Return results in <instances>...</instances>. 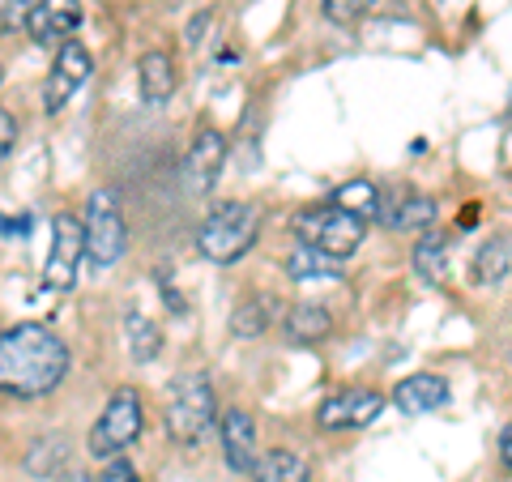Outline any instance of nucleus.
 Returning a JSON list of instances; mask_svg holds the SVG:
<instances>
[{
    "label": "nucleus",
    "instance_id": "nucleus-1",
    "mask_svg": "<svg viewBox=\"0 0 512 482\" xmlns=\"http://www.w3.org/2000/svg\"><path fill=\"white\" fill-rule=\"evenodd\" d=\"M69 376V346L47 325H13L0 337V389L9 397H43Z\"/></svg>",
    "mask_w": 512,
    "mask_h": 482
},
{
    "label": "nucleus",
    "instance_id": "nucleus-2",
    "mask_svg": "<svg viewBox=\"0 0 512 482\" xmlns=\"http://www.w3.org/2000/svg\"><path fill=\"white\" fill-rule=\"evenodd\" d=\"M256 235H261V210L252 201H227L201 222L197 231V248L205 261L214 265H231L239 256H248Z\"/></svg>",
    "mask_w": 512,
    "mask_h": 482
},
{
    "label": "nucleus",
    "instance_id": "nucleus-3",
    "mask_svg": "<svg viewBox=\"0 0 512 482\" xmlns=\"http://www.w3.org/2000/svg\"><path fill=\"white\" fill-rule=\"evenodd\" d=\"M167 436L175 444H197L205 431L218 423V401H214V384L205 372H184L171 380L167 389Z\"/></svg>",
    "mask_w": 512,
    "mask_h": 482
},
{
    "label": "nucleus",
    "instance_id": "nucleus-4",
    "mask_svg": "<svg viewBox=\"0 0 512 482\" xmlns=\"http://www.w3.org/2000/svg\"><path fill=\"white\" fill-rule=\"evenodd\" d=\"M291 231L299 244H308L316 252L333 256V261H346V256H355L363 235H367V218L342 210L338 201L329 205H312V210H299L291 218Z\"/></svg>",
    "mask_w": 512,
    "mask_h": 482
},
{
    "label": "nucleus",
    "instance_id": "nucleus-5",
    "mask_svg": "<svg viewBox=\"0 0 512 482\" xmlns=\"http://www.w3.org/2000/svg\"><path fill=\"white\" fill-rule=\"evenodd\" d=\"M141 427H146V410H141V393L137 389H116L107 397V406L99 414V423L90 427V457L99 461H116V453H124L128 444L141 436Z\"/></svg>",
    "mask_w": 512,
    "mask_h": 482
},
{
    "label": "nucleus",
    "instance_id": "nucleus-6",
    "mask_svg": "<svg viewBox=\"0 0 512 482\" xmlns=\"http://www.w3.org/2000/svg\"><path fill=\"white\" fill-rule=\"evenodd\" d=\"M128 248V222L120 210V197L111 188L90 192L86 201V252L99 269H111Z\"/></svg>",
    "mask_w": 512,
    "mask_h": 482
},
{
    "label": "nucleus",
    "instance_id": "nucleus-7",
    "mask_svg": "<svg viewBox=\"0 0 512 482\" xmlns=\"http://www.w3.org/2000/svg\"><path fill=\"white\" fill-rule=\"evenodd\" d=\"M86 252V222H77L73 214H60L56 227H52V248H47V261H43V291H69L77 282V265H82Z\"/></svg>",
    "mask_w": 512,
    "mask_h": 482
},
{
    "label": "nucleus",
    "instance_id": "nucleus-8",
    "mask_svg": "<svg viewBox=\"0 0 512 482\" xmlns=\"http://www.w3.org/2000/svg\"><path fill=\"white\" fill-rule=\"evenodd\" d=\"M90 73H94V56L86 52V43L69 39L60 47L56 64H52V77L43 82V111H47V116L64 111V103H69L73 94L90 82Z\"/></svg>",
    "mask_w": 512,
    "mask_h": 482
},
{
    "label": "nucleus",
    "instance_id": "nucleus-9",
    "mask_svg": "<svg viewBox=\"0 0 512 482\" xmlns=\"http://www.w3.org/2000/svg\"><path fill=\"white\" fill-rule=\"evenodd\" d=\"M384 410V397L376 389H342L320 401L316 410V427L320 431H355L367 427Z\"/></svg>",
    "mask_w": 512,
    "mask_h": 482
},
{
    "label": "nucleus",
    "instance_id": "nucleus-10",
    "mask_svg": "<svg viewBox=\"0 0 512 482\" xmlns=\"http://www.w3.org/2000/svg\"><path fill=\"white\" fill-rule=\"evenodd\" d=\"M222 167H227V137H222L218 128H201L184 158V192L205 197V192L222 180Z\"/></svg>",
    "mask_w": 512,
    "mask_h": 482
},
{
    "label": "nucleus",
    "instance_id": "nucleus-11",
    "mask_svg": "<svg viewBox=\"0 0 512 482\" xmlns=\"http://www.w3.org/2000/svg\"><path fill=\"white\" fill-rule=\"evenodd\" d=\"M222 457L235 474H256L261 465V448H256V423L248 410H222Z\"/></svg>",
    "mask_w": 512,
    "mask_h": 482
},
{
    "label": "nucleus",
    "instance_id": "nucleus-12",
    "mask_svg": "<svg viewBox=\"0 0 512 482\" xmlns=\"http://www.w3.org/2000/svg\"><path fill=\"white\" fill-rule=\"evenodd\" d=\"M82 26V5L77 0H39L26 13V30L35 43H69L73 30Z\"/></svg>",
    "mask_w": 512,
    "mask_h": 482
},
{
    "label": "nucleus",
    "instance_id": "nucleus-13",
    "mask_svg": "<svg viewBox=\"0 0 512 482\" xmlns=\"http://www.w3.org/2000/svg\"><path fill=\"white\" fill-rule=\"evenodd\" d=\"M393 406L410 414V419H423V414H436L440 406H448V380L436 372H419V376H406L402 384L393 389Z\"/></svg>",
    "mask_w": 512,
    "mask_h": 482
},
{
    "label": "nucleus",
    "instance_id": "nucleus-14",
    "mask_svg": "<svg viewBox=\"0 0 512 482\" xmlns=\"http://www.w3.org/2000/svg\"><path fill=\"white\" fill-rule=\"evenodd\" d=\"M175 82H180V77H175V60H171V52H163V47H154V52H146L137 60V90L150 107H163L175 94Z\"/></svg>",
    "mask_w": 512,
    "mask_h": 482
},
{
    "label": "nucleus",
    "instance_id": "nucleus-15",
    "mask_svg": "<svg viewBox=\"0 0 512 482\" xmlns=\"http://www.w3.org/2000/svg\"><path fill=\"white\" fill-rule=\"evenodd\" d=\"M124 342H128L133 363H154L158 350H163V329H158L141 308H128L124 312Z\"/></svg>",
    "mask_w": 512,
    "mask_h": 482
},
{
    "label": "nucleus",
    "instance_id": "nucleus-16",
    "mask_svg": "<svg viewBox=\"0 0 512 482\" xmlns=\"http://www.w3.org/2000/svg\"><path fill=\"white\" fill-rule=\"evenodd\" d=\"M508 265H512V248L504 235H491L478 244L474 252V265H470V278L474 286H500L508 278Z\"/></svg>",
    "mask_w": 512,
    "mask_h": 482
},
{
    "label": "nucleus",
    "instance_id": "nucleus-17",
    "mask_svg": "<svg viewBox=\"0 0 512 482\" xmlns=\"http://www.w3.org/2000/svg\"><path fill=\"white\" fill-rule=\"evenodd\" d=\"M329 329H333V316H329V308H320V303H295V308L286 312V337H291L295 346H312Z\"/></svg>",
    "mask_w": 512,
    "mask_h": 482
},
{
    "label": "nucleus",
    "instance_id": "nucleus-18",
    "mask_svg": "<svg viewBox=\"0 0 512 482\" xmlns=\"http://www.w3.org/2000/svg\"><path fill=\"white\" fill-rule=\"evenodd\" d=\"M64 461H69V440L64 436H43V440H35L26 448V457H22V465H26V474H35V478H60V470H64Z\"/></svg>",
    "mask_w": 512,
    "mask_h": 482
},
{
    "label": "nucleus",
    "instance_id": "nucleus-19",
    "mask_svg": "<svg viewBox=\"0 0 512 482\" xmlns=\"http://www.w3.org/2000/svg\"><path fill=\"white\" fill-rule=\"evenodd\" d=\"M410 265H414V273H419L423 282H431V286H440L444 278H448V244H444V235H419V244H414V252H410Z\"/></svg>",
    "mask_w": 512,
    "mask_h": 482
},
{
    "label": "nucleus",
    "instance_id": "nucleus-20",
    "mask_svg": "<svg viewBox=\"0 0 512 482\" xmlns=\"http://www.w3.org/2000/svg\"><path fill=\"white\" fill-rule=\"evenodd\" d=\"M431 218H436V201H431V197H414V192H406L393 210L380 214V222H384V227H393V231H427Z\"/></svg>",
    "mask_w": 512,
    "mask_h": 482
},
{
    "label": "nucleus",
    "instance_id": "nucleus-21",
    "mask_svg": "<svg viewBox=\"0 0 512 482\" xmlns=\"http://www.w3.org/2000/svg\"><path fill=\"white\" fill-rule=\"evenodd\" d=\"M342 261H333V256L316 252L308 244H299L291 256H286V273H291L295 282H325V278H342Z\"/></svg>",
    "mask_w": 512,
    "mask_h": 482
},
{
    "label": "nucleus",
    "instance_id": "nucleus-22",
    "mask_svg": "<svg viewBox=\"0 0 512 482\" xmlns=\"http://www.w3.org/2000/svg\"><path fill=\"white\" fill-rule=\"evenodd\" d=\"M256 482H312V470L291 448H274V453H265L261 465H256Z\"/></svg>",
    "mask_w": 512,
    "mask_h": 482
},
{
    "label": "nucleus",
    "instance_id": "nucleus-23",
    "mask_svg": "<svg viewBox=\"0 0 512 482\" xmlns=\"http://www.w3.org/2000/svg\"><path fill=\"white\" fill-rule=\"evenodd\" d=\"M274 308H278V303L269 299V295H248L231 312V333L235 337H261L269 329V320H274Z\"/></svg>",
    "mask_w": 512,
    "mask_h": 482
},
{
    "label": "nucleus",
    "instance_id": "nucleus-24",
    "mask_svg": "<svg viewBox=\"0 0 512 482\" xmlns=\"http://www.w3.org/2000/svg\"><path fill=\"white\" fill-rule=\"evenodd\" d=\"M333 201H338L342 210L359 214V218L380 214V188L372 180H350V184H342L338 192H333Z\"/></svg>",
    "mask_w": 512,
    "mask_h": 482
},
{
    "label": "nucleus",
    "instance_id": "nucleus-25",
    "mask_svg": "<svg viewBox=\"0 0 512 482\" xmlns=\"http://www.w3.org/2000/svg\"><path fill=\"white\" fill-rule=\"evenodd\" d=\"M372 5L376 0H320V13H325L333 26H350V22H359Z\"/></svg>",
    "mask_w": 512,
    "mask_h": 482
},
{
    "label": "nucleus",
    "instance_id": "nucleus-26",
    "mask_svg": "<svg viewBox=\"0 0 512 482\" xmlns=\"http://www.w3.org/2000/svg\"><path fill=\"white\" fill-rule=\"evenodd\" d=\"M99 482H141V474L128 461H107V470H103Z\"/></svg>",
    "mask_w": 512,
    "mask_h": 482
},
{
    "label": "nucleus",
    "instance_id": "nucleus-27",
    "mask_svg": "<svg viewBox=\"0 0 512 482\" xmlns=\"http://www.w3.org/2000/svg\"><path fill=\"white\" fill-rule=\"evenodd\" d=\"M13 141H18V128H13V111H0V154H13Z\"/></svg>",
    "mask_w": 512,
    "mask_h": 482
},
{
    "label": "nucleus",
    "instance_id": "nucleus-28",
    "mask_svg": "<svg viewBox=\"0 0 512 482\" xmlns=\"http://www.w3.org/2000/svg\"><path fill=\"white\" fill-rule=\"evenodd\" d=\"M500 461H504V470H512V431L500 440Z\"/></svg>",
    "mask_w": 512,
    "mask_h": 482
},
{
    "label": "nucleus",
    "instance_id": "nucleus-29",
    "mask_svg": "<svg viewBox=\"0 0 512 482\" xmlns=\"http://www.w3.org/2000/svg\"><path fill=\"white\" fill-rule=\"evenodd\" d=\"M56 482H94V478L90 474H60Z\"/></svg>",
    "mask_w": 512,
    "mask_h": 482
}]
</instances>
